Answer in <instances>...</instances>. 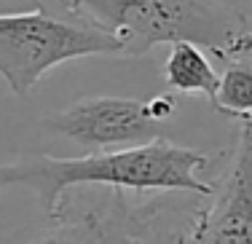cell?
Wrapping results in <instances>:
<instances>
[{"label":"cell","mask_w":252,"mask_h":244,"mask_svg":"<svg viewBox=\"0 0 252 244\" xmlns=\"http://www.w3.org/2000/svg\"><path fill=\"white\" fill-rule=\"evenodd\" d=\"M38 8L97 30L121 46L124 57H142L177 40L196 43L223 62L252 54V27L231 0H32Z\"/></svg>","instance_id":"obj_2"},{"label":"cell","mask_w":252,"mask_h":244,"mask_svg":"<svg viewBox=\"0 0 252 244\" xmlns=\"http://www.w3.org/2000/svg\"><path fill=\"white\" fill-rule=\"evenodd\" d=\"M175 94L151 99L81 97L43 121L51 134L92 151H124L161 140V126L177 113Z\"/></svg>","instance_id":"obj_4"},{"label":"cell","mask_w":252,"mask_h":244,"mask_svg":"<svg viewBox=\"0 0 252 244\" xmlns=\"http://www.w3.org/2000/svg\"><path fill=\"white\" fill-rule=\"evenodd\" d=\"M86 57H124V51L107 35L43 8L0 14V78L16 97H27L49 70Z\"/></svg>","instance_id":"obj_3"},{"label":"cell","mask_w":252,"mask_h":244,"mask_svg":"<svg viewBox=\"0 0 252 244\" xmlns=\"http://www.w3.org/2000/svg\"><path fill=\"white\" fill-rule=\"evenodd\" d=\"M64 217L81 228L83 244H156L151 215L126 204L121 193H113L107 201L86 207L83 212L64 204L57 223Z\"/></svg>","instance_id":"obj_6"},{"label":"cell","mask_w":252,"mask_h":244,"mask_svg":"<svg viewBox=\"0 0 252 244\" xmlns=\"http://www.w3.org/2000/svg\"><path fill=\"white\" fill-rule=\"evenodd\" d=\"M209 201L175 244H252V118L239 121L231 164Z\"/></svg>","instance_id":"obj_5"},{"label":"cell","mask_w":252,"mask_h":244,"mask_svg":"<svg viewBox=\"0 0 252 244\" xmlns=\"http://www.w3.org/2000/svg\"><path fill=\"white\" fill-rule=\"evenodd\" d=\"M207 166L209 156L204 151L164 137L140 148L97 151L75 158L35 153L0 164V193L25 188L38 199L43 215L57 220L67 193L83 185H107L116 193H193L209 199L215 185L199 177Z\"/></svg>","instance_id":"obj_1"},{"label":"cell","mask_w":252,"mask_h":244,"mask_svg":"<svg viewBox=\"0 0 252 244\" xmlns=\"http://www.w3.org/2000/svg\"><path fill=\"white\" fill-rule=\"evenodd\" d=\"M215 110L228 118H252V62L250 59H233L225 62V70L220 73L218 99Z\"/></svg>","instance_id":"obj_8"},{"label":"cell","mask_w":252,"mask_h":244,"mask_svg":"<svg viewBox=\"0 0 252 244\" xmlns=\"http://www.w3.org/2000/svg\"><path fill=\"white\" fill-rule=\"evenodd\" d=\"M164 81L172 92L188 94V97H204L215 108L220 86V73L207 59V51L196 43L177 40L169 46V54L164 59Z\"/></svg>","instance_id":"obj_7"},{"label":"cell","mask_w":252,"mask_h":244,"mask_svg":"<svg viewBox=\"0 0 252 244\" xmlns=\"http://www.w3.org/2000/svg\"><path fill=\"white\" fill-rule=\"evenodd\" d=\"M30 244H83V234H81V228L73 223V220H59L57 223V228L49 231V234H43V236H38L35 242H30Z\"/></svg>","instance_id":"obj_9"}]
</instances>
